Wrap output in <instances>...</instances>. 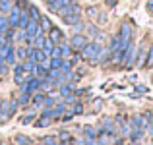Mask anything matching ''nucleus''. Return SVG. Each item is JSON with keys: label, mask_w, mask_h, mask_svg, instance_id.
Masks as SVG:
<instances>
[{"label": "nucleus", "mask_w": 153, "mask_h": 145, "mask_svg": "<svg viewBox=\"0 0 153 145\" xmlns=\"http://www.w3.org/2000/svg\"><path fill=\"white\" fill-rule=\"evenodd\" d=\"M2 64H4V58H2V56H0V66H2Z\"/></svg>", "instance_id": "obj_50"}, {"label": "nucleus", "mask_w": 153, "mask_h": 145, "mask_svg": "<svg viewBox=\"0 0 153 145\" xmlns=\"http://www.w3.org/2000/svg\"><path fill=\"white\" fill-rule=\"evenodd\" d=\"M83 29H85V23L83 21H78L76 25H72V31H74V33H83Z\"/></svg>", "instance_id": "obj_35"}, {"label": "nucleus", "mask_w": 153, "mask_h": 145, "mask_svg": "<svg viewBox=\"0 0 153 145\" xmlns=\"http://www.w3.org/2000/svg\"><path fill=\"white\" fill-rule=\"evenodd\" d=\"M62 62H64V58H52L51 56V70H60Z\"/></svg>", "instance_id": "obj_29"}, {"label": "nucleus", "mask_w": 153, "mask_h": 145, "mask_svg": "<svg viewBox=\"0 0 153 145\" xmlns=\"http://www.w3.org/2000/svg\"><path fill=\"white\" fill-rule=\"evenodd\" d=\"M49 39L54 41V43H62L64 41V33L58 29V27H51L49 29Z\"/></svg>", "instance_id": "obj_11"}, {"label": "nucleus", "mask_w": 153, "mask_h": 145, "mask_svg": "<svg viewBox=\"0 0 153 145\" xmlns=\"http://www.w3.org/2000/svg\"><path fill=\"white\" fill-rule=\"evenodd\" d=\"M85 14H87V18L93 19V18H97V16H99V8L97 6H87L85 8Z\"/></svg>", "instance_id": "obj_27"}, {"label": "nucleus", "mask_w": 153, "mask_h": 145, "mask_svg": "<svg viewBox=\"0 0 153 145\" xmlns=\"http://www.w3.org/2000/svg\"><path fill=\"white\" fill-rule=\"evenodd\" d=\"M39 25H41L43 31H49L52 27V23H51V19L47 18V16H41V18H39Z\"/></svg>", "instance_id": "obj_23"}, {"label": "nucleus", "mask_w": 153, "mask_h": 145, "mask_svg": "<svg viewBox=\"0 0 153 145\" xmlns=\"http://www.w3.org/2000/svg\"><path fill=\"white\" fill-rule=\"evenodd\" d=\"M60 52H62V58H70L74 50H72L70 43H60Z\"/></svg>", "instance_id": "obj_18"}, {"label": "nucleus", "mask_w": 153, "mask_h": 145, "mask_svg": "<svg viewBox=\"0 0 153 145\" xmlns=\"http://www.w3.org/2000/svg\"><path fill=\"white\" fill-rule=\"evenodd\" d=\"M146 58H147V50L146 48H138V50H136V66L146 68Z\"/></svg>", "instance_id": "obj_10"}, {"label": "nucleus", "mask_w": 153, "mask_h": 145, "mask_svg": "<svg viewBox=\"0 0 153 145\" xmlns=\"http://www.w3.org/2000/svg\"><path fill=\"white\" fill-rule=\"evenodd\" d=\"M29 10L27 8H22V14H19V23H18V29H25L27 23H29Z\"/></svg>", "instance_id": "obj_12"}, {"label": "nucleus", "mask_w": 153, "mask_h": 145, "mask_svg": "<svg viewBox=\"0 0 153 145\" xmlns=\"http://www.w3.org/2000/svg\"><path fill=\"white\" fill-rule=\"evenodd\" d=\"M51 56H52V58H62V52H60V45H58V47L54 45V48H52V52H51Z\"/></svg>", "instance_id": "obj_42"}, {"label": "nucleus", "mask_w": 153, "mask_h": 145, "mask_svg": "<svg viewBox=\"0 0 153 145\" xmlns=\"http://www.w3.org/2000/svg\"><path fill=\"white\" fill-rule=\"evenodd\" d=\"M122 66H124V68H132V66H136V47H134V41H132L130 45L124 48V60H122Z\"/></svg>", "instance_id": "obj_4"}, {"label": "nucleus", "mask_w": 153, "mask_h": 145, "mask_svg": "<svg viewBox=\"0 0 153 145\" xmlns=\"http://www.w3.org/2000/svg\"><path fill=\"white\" fill-rule=\"evenodd\" d=\"M62 21L66 25H76L78 21H82V14H70V16H62Z\"/></svg>", "instance_id": "obj_14"}, {"label": "nucleus", "mask_w": 153, "mask_h": 145, "mask_svg": "<svg viewBox=\"0 0 153 145\" xmlns=\"http://www.w3.org/2000/svg\"><path fill=\"white\" fill-rule=\"evenodd\" d=\"M43 143H45V145H58V141H56L54 138H51V135H49V138H43Z\"/></svg>", "instance_id": "obj_43"}, {"label": "nucleus", "mask_w": 153, "mask_h": 145, "mask_svg": "<svg viewBox=\"0 0 153 145\" xmlns=\"http://www.w3.org/2000/svg\"><path fill=\"white\" fill-rule=\"evenodd\" d=\"M118 37H120V41H122V47H120V48L124 50V48H126V47L132 43V39H134V27H132L130 21H124L122 25H120Z\"/></svg>", "instance_id": "obj_1"}, {"label": "nucleus", "mask_w": 153, "mask_h": 145, "mask_svg": "<svg viewBox=\"0 0 153 145\" xmlns=\"http://www.w3.org/2000/svg\"><path fill=\"white\" fill-rule=\"evenodd\" d=\"M101 104H103L101 99H95V101H93V108H95V110H99V108H101Z\"/></svg>", "instance_id": "obj_47"}, {"label": "nucleus", "mask_w": 153, "mask_h": 145, "mask_svg": "<svg viewBox=\"0 0 153 145\" xmlns=\"http://www.w3.org/2000/svg\"><path fill=\"white\" fill-rule=\"evenodd\" d=\"M18 107H19L18 99H12V101H10V116H14V114H16V110H18Z\"/></svg>", "instance_id": "obj_37"}, {"label": "nucleus", "mask_w": 153, "mask_h": 145, "mask_svg": "<svg viewBox=\"0 0 153 145\" xmlns=\"http://www.w3.org/2000/svg\"><path fill=\"white\" fill-rule=\"evenodd\" d=\"M8 27H10V23H8V16L6 14H0V35L6 33Z\"/></svg>", "instance_id": "obj_20"}, {"label": "nucleus", "mask_w": 153, "mask_h": 145, "mask_svg": "<svg viewBox=\"0 0 153 145\" xmlns=\"http://www.w3.org/2000/svg\"><path fill=\"white\" fill-rule=\"evenodd\" d=\"M12 6H14L12 0H0V14H8L12 10Z\"/></svg>", "instance_id": "obj_22"}, {"label": "nucleus", "mask_w": 153, "mask_h": 145, "mask_svg": "<svg viewBox=\"0 0 153 145\" xmlns=\"http://www.w3.org/2000/svg\"><path fill=\"white\" fill-rule=\"evenodd\" d=\"M146 68H153V45L147 48V58H146Z\"/></svg>", "instance_id": "obj_31"}, {"label": "nucleus", "mask_w": 153, "mask_h": 145, "mask_svg": "<svg viewBox=\"0 0 153 145\" xmlns=\"http://www.w3.org/2000/svg\"><path fill=\"white\" fill-rule=\"evenodd\" d=\"M107 14H105V12H99V16H97V21L99 23H107Z\"/></svg>", "instance_id": "obj_44"}, {"label": "nucleus", "mask_w": 153, "mask_h": 145, "mask_svg": "<svg viewBox=\"0 0 153 145\" xmlns=\"http://www.w3.org/2000/svg\"><path fill=\"white\" fill-rule=\"evenodd\" d=\"M105 41H107V35H105V33H101V31H99V33L95 35V43H99V45L103 47V43H105Z\"/></svg>", "instance_id": "obj_39"}, {"label": "nucleus", "mask_w": 153, "mask_h": 145, "mask_svg": "<svg viewBox=\"0 0 153 145\" xmlns=\"http://www.w3.org/2000/svg\"><path fill=\"white\" fill-rule=\"evenodd\" d=\"M83 31H85L87 37H93L95 39V35L99 33V27L95 25V23H85V29H83Z\"/></svg>", "instance_id": "obj_17"}, {"label": "nucleus", "mask_w": 153, "mask_h": 145, "mask_svg": "<svg viewBox=\"0 0 153 145\" xmlns=\"http://www.w3.org/2000/svg\"><path fill=\"white\" fill-rule=\"evenodd\" d=\"M41 145H45V143H41Z\"/></svg>", "instance_id": "obj_52"}, {"label": "nucleus", "mask_w": 153, "mask_h": 145, "mask_svg": "<svg viewBox=\"0 0 153 145\" xmlns=\"http://www.w3.org/2000/svg\"><path fill=\"white\" fill-rule=\"evenodd\" d=\"M43 103H45V95L39 93V91H35V93H33V104H35V107H41Z\"/></svg>", "instance_id": "obj_25"}, {"label": "nucleus", "mask_w": 153, "mask_h": 145, "mask_svg": "<svg viewBox=\"0 0 153 145\" xmlns=\"http://www.w3.org/2000/svg\"><path fill=\"white\" fill-rule=\"evenodd\" d=\"M99 50H101V45H99V43H95V41L93 43L89 41L85 47L82 48V50H79V58L85 60V62H91V60L99 54Z\"/></svg>", "instance_id": "obj_2"}, {"label": "nucleus", "mask_w": 153, "mask_h": 145, "mask_svg": "<svg viewBox=\"0 0 153 145\" xmlns=\"http://www.w3.org/2000/svg\"><path fill=\"white\" fill-rule=\"evenodd\" d=\"M66 108H68V104L64 103V101H58V103L52 107V110H54V118H58L60 114H64V112H66Z\"/></svg>", "instance_id": "obj_15"}, {"label": "nucleus", "mask_w": 153, "mask_h": 145, "mask_svg": "<svg viewBox=\"0 0 153 145\" xmlns=\"http://www.w3.org/2000/svg\"><path fill=\"white\" fill-rule=\"evenodd\" d=\"M70 14H82V6H79L78 2H72V4H68V6H64V8L58 10L60 18H62V16H70Z\"/></svg>", "instance_id": "obj_8"}, {"label": "nucleus", "mask_w": 153, "mask_h": 145, "mask_svg": "<svg viewBox=\"0 0 153 145\" xmlns=\"http://www.w3.org/2000/svg\"><path fill=\"white\" fill-rule=\"evenodd\" d=\"M136 91H138V93H147L149 89H147L146 85H138V87H136Z\"/></svg>", "instance_id": "obj_48"}, {"label": "nucleus", "mask_w": 153, "mask_h": 145, "mask_svg": "<svg viewBox=\"0 0 153 145\" xmlns=\"http://www.w3.org/2000/svg\"><path fill=\"white\" fill-rule=\"evenodd\" d=\"M31 101V93H25V91H19V97H18V103L19 104H27Z\"/></svg>", "instance_id": "obj_26"}, {"label": "nucleus", "mask_w": 153, "mask_h": 145, "mask_svg": "<svg viewBox=\"0 0 153 145\" xmlns=\"http://www.w3.org/2000/svg\"><path fill=\"white\" fill-rule=\"evenodd\" d=\"M83 135H85L87 139H95L97 138V130H95L93 126H83Z\"/></svg>", "instance_id": "obj_21"}, {"label": "nucleus", "mask_w": 153, "mask_h": 145, "mask_svg": "<svg viewBox=\"0 0 153 145\" xmlns=\"http://www.w3.org/2000/svg\"><path fill=\"white\" fill-rule=\"evenodd\" d=\"M16 58L18 60H25L27 58V48L25 47H18L16 48Z\"/></svg>", "instance_id": "obj_28"}, {"label": "nucleus", "mask_w": 153, "mask_h": 145, "mask_svg": "<svg viewBox=\"0 0 153 145\" xmlns=\"http://www.w3.org/2000/svg\"><path fill=\"white\" fill-rule=\"evenodd\" d=\"M130 126H132V128H138V130H147L149 122H147L146 114H136V116H132V120H130Z\"/></svg>", "instance_id": "obj_6"}, {"label": "nucleus", "mask_w": 153, "mask_h": 145, "mask_svg": "<svg viewBox=\"0 0 153 145\" xmlns=\"http://www.w3.org/2000/svg\"><path fill=\"white\" fill-rule=\"evenodd\" d=\"M0 145H8V143H6V141H2V143H0Z\"/></svg>", "instance_id": "obj_51"}, {"label": "nucleus", "mask_w": 153, "mask_h": 145, "mask_svg": "<svg viewBox=\"0 0 153 145\" xmlns=\"http://www.w3.org/2000/svg\"><path fill=\"white\" fill-rule=\"evenodd\" d=\"M54 45H56V43H54V41H51V39L47 37V39H45V43H43V47H41V50L45 52L47 56H51V52H52V48H54Z\"/></svg>", "instance_id": "obj_16"}, {"label": "nucleus", "mask_w": 153, "mask_h": 145, "mask_svg": "<svg viewBox=\"0 0 153 145\" xmlns=\"http://www.w3.org/2000/svg\"><path fill=\"white\" fill-rule=\"evenodd\" d=\"M72 68H74V64H72L70 60H66V58H64V62H62V68H60V72H62V74H66V72H72Z\"/></svg>", "instance_id": "obj_34"}, {"label": "nucleus", "mask_w": 153, "mask_h": 145, "mask_svg": "<svg viewBox=\"0 0 153 145\" xmlns=\"http://www.w3.org/2000/svg\"><path fill=\"white\" fill-rule=\"evenodd\" d=\"M27 10H29V18L31 19H35V21H39V18H41V14H39V8L37 6H27Z\"/></svg>", "instance_id": "obj_24"}, {"label": "nucleus", "mask_w": 153, "mask_h": 145, "mask_svg": "<svg viewBox=\"0 0 153 145\" xmlns=\"http://www.w3.org/2000/svg\"><path fill=\"white\" fill-rule=\"evenodd\" d=\"M45 39H47V37H45L43 33H41V35H37V37L33 39V47H35V48H41V47H43V43H45Z\"/></svg>", "instance_id": "obj_33"}, {"label": "nucleus", "mask_w": 153, "mask_h": 145, "mask_svg": "<svg viewBox=\"0 0 153 145\" xmlns=\"http://www.w3.org/2000/svg\"><path fill=\"white\" fill-rule=\"evenodd\" d=\"M43 104H45V108H52L56 104V101L52 99V97H45V103H43Z\"/></svg>", "instance_id": "obj_40"}, {"label": "nucleus", "mask_w": 153, "mask_h": 145, "mask_svg": "<svg viewBox=\"0 0 153 145\" xmlns=\"http://www.w3.org/2000/svg\"><path fill=\"white\" fill-rule=\"evenodd\" d=\"M89 43V37H87L85 33H74L72 35V39H70V47H72V50L74 52H79L83 47Z\"/></svg>", "instance_id": "obj_3"}, {"label": "nucleus", "mask_w": 153, "mask_h": 145, "mask_svg": "<svg viewBox=\"0 0 153 145\" xmlns=\"http://www.w3.org/2000/svg\"><path fill=\"white\" fill-rule=\"evenodd\" d=\"M25 74V70H23V64H14V75H23Z\"/></svg>", "instance_id": "obj_36"}, {"label": "nucleus", "mask_w": 153, "mask_h": 145, "mask_svg": "<svg viewBox=\"0 0 153 145\" xmlns=\"http://www.w3.org/2000/svg\"><path fill=\"white\" fill-rule=\"evenodd\" d=\"M16 143H18V145H31V139L27 138V135L18 134V135H16Z\"/></svg>", "instance_id": "obj_30"}, {"label": "nucleus", "mask_w": 153, "mask_h": 145, "mask_svg": "<svg viewBox=\"0 0 153 145\" xmlns=\"http://www.w3.org/2000/svg\"><path fill=\"white\" fill-rule=\"evenodd\" d=\"M10 101L2 99L0 101V122H6V120H10Z\"/></svg>", "instance_id": "obj_9"}, {"label": "nucleus", "mask_w": 153, "mask_h": 145, "mask_svg": "<svg viewBox=\"0 0 153 145\" xmlns=\"http://www.w3.org/2000/svg\"><path fill=\"white\" fill-rule=\"evenodd\" d=\"M25 33H27V37H29V39H35L37 35H41L43 29H41V25H39V21L29 19V23H27V27H25Z\"/></svg>", "instance_id": "obj_7"}, {"label": "nucleus", "mask_w": 153, "mask_h": 145, "mask_svg": "<svg viewBox=\"0 0 153 145\" xmlns=\"http://www.w3.org/2000/svg\"><path fill=\"white\" fill-rule=\"evenodd\" d=\"M33 120H35V112H33V114H27L25 118L22 120V124H31V122H33Z\"/></svg>", "instance_id": "obj_45"}, {"label": "nucleus", "mask_w": 153, "mask_h": 145, "mask_svg": "<svg viewBox=\"0 0 153 145\" xmlns=\"http://www.w3.org/2000/svg\"><path fill=\"white\" fill-rule=\"evenodd\" d=\"M146 10H147L149 16H153V0H147V2H146Z\"/></svg>", "instance_id": "obj_46"}, {"label": "nucleus", "mask_w": 153, "mask_h": 145, "mask_svg": "<svg viewBox=\"0 0 153 145\" xmlns=\"http://www.w3.org/2000/svg\"><path fill=\"white\" fill-rule=\"evenodd\" d=\"M120 47H122V41H120L118 33H116V35H112V37H111V41H108V45H107V48H108L111 52H114V50H118Z\"/></svg>", "instance_id": "obj_13"}, {"label": "nucleus", "mask_w": 153, "mask_h": 145, "mask_svg": "<svg viewBox=\"0 0 153 145\" xmlns=\"http://www.w3.org/2000/svg\"><path fill=\"white\" fill-rule=\"evenodd\" d=\"M49 124H51V118H47V116H41V118L35 122V126H37V128H47Z\"/></svg>", "instance_id": "obj_32"}, {"label": "nucleus", "mask_w": 153, "mask_h": 145, "mask_svg": "<svg viewBox=\"0 0 153 145\" xmlns=\"http://www.w3.org/2000/svg\"><path fill=\"white\" fill-rule=\"evenodd\" d=\"M16 60H18V58H16V48L12 47L10 50L6 52V56H4V62H6L8 66H10V64H16Z\"/></svg>", "instance_id": "obj_19"}, {"label": "nucleus", "mask_w": 153, "mask_h": 145, "mask_svg": "<svg viewBox=\"0 0 153 145\" xmlns=\"http://www.w3.org/2000/svg\"><path fill=\"white\" fill-rule=\"evenodd\" d=\"M107 6H116V0H107Z\"/></svg>", "instance_id": "obj_49"}, {"label": "nucleus", "mask_w": 153, "mask_h": 145, "mask_svg": "<svg viewBox=\"0 0 153 145\" xmlns=\"http://www.w3.org/2000/svg\"><path fill=\"white\" fill-rule=\"evenodd\" d=\"M58 139L66 143V141H70V139H72V135L68 134V132H60V134H58Z\"/></svg>", "instance_id": "obj_41"}, {"label": "nucleus", "mask_w": 153, "mask_h": 145, "mask_svg": "<svg viewBox=\"0 0 153 145\" xmlns=\"http://www.w3.org/2000/svg\"><path fill=\"white\" fill-rule=\"evenodd\" d=\"M19 14H22V8H19L18 4H14V6H12V10L8 12V23H10V27H16V29H18Z\"/></svg>", "instance_id": "obj_5"}, {"label": "nucleus", "mask_w": 153, "mask_h": 145, "mask_svg": "<svg viewBox=\"0 0 153 145\" xmlns=\"http://www.w3.org/2000/svg\"><path fill=\"white\" fill-rule=\"evenodd\" d=\"M72 112H74V114H82V112H83V104H82V103H74Z\"/></svg>", "instance_id": "obj_38"}]
</instances>
